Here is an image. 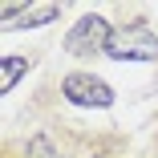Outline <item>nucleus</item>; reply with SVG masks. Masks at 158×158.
<instances>
[{"instance_id": "obj_2", "label": "nucleus", "mask_w": 158, "mask_h": 158, "mask_svg": "<svg viewBox=\"0 0 158 158\" xmlns=\"http://www.w3.org/2000/svg\"><path fill=\"white\" fill-rule=\"evenodd\" d=\"M61 93L73 102V106H114V89L102 81V77H93V73H69L65 81H61Z\"/></svg>"}, {"instance_id": "obj_6", "label": "nucleus", "mask_w": 158, "mask_h": 158, "mask_svg": "<svg viewBox=\"0 0 158 158\" xmlns=\"http://www.w3.org/2000/svg\"><path fill=\"white\" fill-rule=\"evenodd\" d=\"M28 158H57L53 154V142L49 138H33V142H28Z\"/></svg>"}, {"instance_id": "obj_4", "label": "nucleus", "mask_w": 158, "mask_h": 158, "mask_svg": "<svg viewBox=\"0 0 158 158\" xmlns=\"http://www.w3.org/2000/svg\"><path fill=\"white\" fill-rule=\"evenodd\" d=\"M12 16H20V24H49V20H57V16H61V8H57V4H37V8L4 4V20H12Z\"/></svg>"}, {"instance_id": "obj_3", "label": "nucleus", "mask_w": 158, "mask_h": 158, "mask_svg": "<svg viewBox=\"0 0 158 158\" xmlns=\"http://www.w3.org/2000/svg\"><path fill=\"white\" fill-rule=\"evenodd\" d=\"M110 33H114V28H110L102 16H81L65 45H69V53L89 57V53H98V49H106V45H110Z\"/></svg>"}, {"instance_id": "obj_5", "label": "nucleus", "mask_w": 158, "mask_h": 158, "mask_svg": "<svg viewBox=\"0 0 158 158\" xmlns=\"http://www.w3.org/2000/svg\"><path fill=\"white\" fill-rule=\"evenodd\" d=\"M24 69H28V61H24V57H4V73H0V89L8 93V89L16 85V77H20Z\"/></svg>"}, {"instance_id": "obj_1", "label": "nucleus", "mask_w": 158, "mask_h": 158, "mask_svg": "<svg viewBox=\"0 0 158 158\" xmlns=\"http://www.w3.org/2000/svg\"><path fill=\"white\" fill-rule=\"evenodd\" d=\"M106 53L114 61H158V37L146 24H126V28H114L110 33Z\"/></svg>"}]
</instances>
